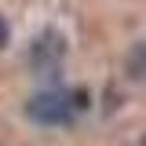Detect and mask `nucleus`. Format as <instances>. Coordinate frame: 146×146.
<instances>
[{
  "label": "nucleus",
  "instance_id": "f257e3e1",
  "mask_svg": "<svg viewBox=\"0 0 146 146\" xmlns=\"http://www.w3.org/2000/svg\"><path fill=\"white\" fill-rule=\"evenodd\" d=\"M80 106L77 102V95H70V91H40V95H33L29 99V106H26V113H29V121H36V124H70L73 110Z\"/></svg>",
  "mask_w": 146,
  "mask_h": 146
},
{
  "label": "nucleus",
  "instance_id": "7ed1b4c3",
  "mask_svg": "<svg viewBox=\"0 0 146 146\" xmlns=\"http://www.w3.org/2000/svg\"><path fill=\"white\" fill-rule=\"evenodd\" d=\"M7 36H11V29H7V18L0 15V48H4V44H7Z\"/></svg>",
  "mask_w": 146,
  "mask_h": 146
},
{
  "label": "nucleus",
  "instance_id": "f03ea898",
  "mask_svg": "<svg viewBox=\"0 0 146 146\" xmlns=\"http://www.w3.org/2000/svg\"><path fill=\"white\" fill-rule=\"evenodd\" d=\"M58 58H62V36L58 33H44L36 40V48H33V66L44 70V62H48V70H55Z\"/></svg>",
  "mask_w": 146,
  "mask_h": 146
}]
</instances>
